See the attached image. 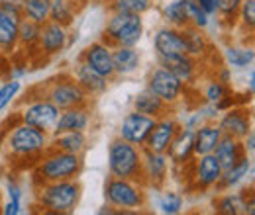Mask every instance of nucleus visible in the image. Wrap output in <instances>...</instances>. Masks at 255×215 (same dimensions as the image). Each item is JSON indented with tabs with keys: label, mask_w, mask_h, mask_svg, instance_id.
Here are the masks:
<instances>
[{
	"label": "nucleus",
	"mask_w": 255,
	"mask_h": 215,
	"mask_svg": "<svg viewBox=\"0 0 255 215\" xmlns=\"http://www.w3.org/2000/svg\"><path fill=\"white\" fill-rule=\"evenodd\" d=\"M39 28L41 24L33 22L30 18H20V24H18V43L26 45V47H32L37 43V37H39Z\"/></svg>",
	"instance_id": "nucleus-35"
},
{
	"label": "nucleus",
	"mask_w": 255,
	"mask_h": 215,
	"mask_svg": "<svg viewBox=\"0 0 255 215\" xmlns=\"http://www.w3.org/2000/svg\"><path fill=\"white\" fill-rule=\"evenodd\" d=\"M67 28L47 20L45 24H41L39 28V37H37V45L41 49L43 55H57L61 53L67 45Z\"/></svg>",
	"instance_id": "nucleus-17"
},
{
	"label": "nucleus",
	"mask_w": 255,
	"mask_h": 215,
	"mask_svg": "<svg viewBox=\"0 0 255 215\" xmlns=\"http://www.w3.org/2000/svg\"><path fill=\"white\" fill-rule=\"evenodd\" d=\"M0 53L8 55L18 45V24L22 18L20 2H0Z\"/></svg>",
	"instance_id": "nucleus-10"
},
{
	"label": "nucleus",
	"mask_w": 255,
	"mask_h": 215,
	"mask_svg": "<svg viewBox=\"0 0 255 215\" xmlns=\"http://www.w3.org/2000/svg\"><path fill=\"white\" fill-rule=\"evenodd\" d=\"M192 133L194 129H189V127H181L177 131V135L173 137L169 149H167V158L173 160L175 164H185L189 162L194 154V149H192Z\"/></svg>",
	"instance_id": "nucleus-22"
},
{
	"label": "nucleus",
	"mask_w": 255,
	"mask_h": 215,
	"mask_svg": "<svg viewBox=\"0 0 255 215\" xmlns=\"http://www.w3.org/2000/svg\"><path fill=\"white\" fill-rule=\"evenodd\" d=\"M2 145H4V151L14 158L41 156L49 149V137H47V131L18 122V125L4 131Z\"/></svg>",
	"instance_id": "nucleus-1"
},
{
	"label": "nucleus",
	"mask_w": 255,
	"mask_h": 215,
	"mask_svg": "<svg viewBox=\"0 0 255 215\" xmlns=\"http://www.w3.org/2000/svg\"><path fill=\"white\" fill-rule=\"evenodd\" d=\"M200 6H202V10L210 16V14H216L218 10H220V0H196Z\"/></svg>",
	"instance_id": "nucleus-43"
},
{
	"label": "nucleus",
	"mask_w": 255,
	"mask_h": 215,
	"mask_svg": "<svg viewBox=\"0 0 255 215\" xmlns=\"http://www.w3.org/2000/svg\"><path fill=\"white\" fill-rule=\"evenodd\" d=\"M75 80L79 82V86L89 94V96H95V94H102L108 86V78H104L102 74H98L95 69H91L85 61L79 63L77 71H75Z\"/></svg>",
	"instance_id": "nucleus-23"
},
{
	"label": "nucleus",
	"mask_w": 255,
	"mask_h": 215,
	"mask_svg": "<svg viewBox=\"0 0 255 215\" xmlns=\"http://www.w3.org/2000/svg\"><path fill=\"white\" fill-rule=\"evenodd\" d=\"M183 210V196L179 192H165L159 198V212L167 215H175Z\"/></svg>",
	"instance_id": "nucleus-38"
},
{
	"label": "nucleus",
	"mask_w": 255,
	"mask_h": 215,
	"mask_svg": "<svg viewBox=\"0 0 255 215\" xmlns=\"http://www.w3.org/2000/svg\"><path fill=\"white\" fill-rule=\"evenodd\" d=\"M181 33H183L185 43H187V55L198 59V57H202V55L208 51V39H206V35L202 33L200 28L185 26V28L181 30Z\"/></svg>",
	"instance_id": "nucleus-30"
},
{
	"label": "nucleus",
	"mask_w": 255,
	"mask_h": 215,
	"mask_svg": "<svg viewBox=\"0 0 255 215\" xmlns=\"http://www.w3.org/2000/svg\"><path fill=\"white\" fill-rule=\"evenodd\" d=\"M224 57L230 67H236V69H246V67H252V63L255 59L254 47H228L224 51Z\"/></svg>",
	"instance_id": "nucleus-32"
},
{
	"label": "nucleus",
	"mask_w": 255,
	"mask_h": 215,
	"mask_svg": "<svg viewBox=\"0 0 255 215\" xmlns=\"http://www.w3.org/2000/svg\"><path fill=\"white\" fill-rule=\"evenodd\" d=\"M0 16H2V8H0Z\"/></svg>",
	"instance_id": "nucleus-48"
},
{
	"label": "nucleus",
	"mask_w": 255,
	"mask_h": 215,
	"mask_svg": "<svg viewBox=\"0 0 255 215\" xmlns=\"http://www.w3.org/2000/svg\"><path fill=\"white\" fill-rule=\"evenodd\" d=\"M133 110L157 120V118H163V116H167L171 112V106L165 104L159 96H155L153 92L143 90V92H139L133 98Z\"/></svg>",
	"instance_id": "nucleus-28"
},
{
	"label": "nucleus",
	"mask_w": 255,
	"mask_h": 215,
	"mask_svg": "<svg viewBox=\"0 0 255 215\" xmlns=\"http://www.w3.org/2000/svg\"><path fill=\"white\" fill-rule=\"evenodd\" d=\"M108 170L114 178H126L143 184L141 174V147L116 137L108 145Z\"/></svg>",
	"instance_id": "nucleus-4"
},
{
	"label": "nucleus",
	"mask_w": 255,
	"mask_h": 215,
	"mask_svg": "<svg viewBox=\"0 0 255 215\" xmlns=\"http://www.w3.org/2000/svg\"><path fill=\"white\" fill-rule=\"evenodd\" d=\"M153 47H155L159 59L187 53V43H185L183 33L173 26H165V28L157 30L155 37H153Z\"/></svg>",
	"instance_id": "nucleus-16"
},
{
	"label": "nucleus",
	"mask_w": 255,
	"mask_h": 215,
	"mask_svg": "<svg viewBox=\"0 0 255 215\" xmlns=\"http://www.w3.org/2000/svg\"><path fill=\"white\" fill-rule=\"evenodd\" d=\"M51 0H20L22 6V16L30 18L37 24H45L49 20V12H51Z\"/></svg>",
	"instance_id": "nucleus-31"
},
{
	"label": "nucleus",
	"mask_w": 255,
	"mask_h": 215,
	"mask_svg": "<svg viewBox=\"0 0 255 215\" xmlns=\"http://www.w3.org/2000/svg\"><path fill=\"white\" fill-rule=\"evenodd\" d=\"M240 4H242V0H220V10L218 12H222L226 18H230L240 10Z\"/></svg>",
	"instance_id": "nucleus-42"
},
{
	"label": "nucleus",
	"mask_w": 255,
	"mask_h": 215,
	"mask_svg": "<svg viewBox=\"0 0 255 215\" xmlns=\"http://www.w3.org/2000/svg\"><path fill=\"white\" fill-rule=\"evenodd\" d=\"M112 61H114V72L120 76H126L139 67L141 55L135 47L118 45V47H112Z\"/></svg>",
	"instance_id": "nucleus-29"
},
{
	"label": "nucleus",
	"mask_w": 255,
	"mask_h": 215,
	"mask_svg": "<svg viewBox=\"0 0 255 215\" xmlns=\"http://www.w3.org/2000/svg\"><path fill=\"white\" fill-rule=\"evenodd\" d=\"M252 172V158L248 154H244L234 166H230L228 170H224L218 184H216V190L218 192H224V190H230V188H236L238 184H242L248 174Z\"/></svg>",
	"instance_id": "nucleus-27"
},
{
	"label": "nucleus",
	"mask_w": 255,
	"mask_h": 215,
	"mask_svg": "<svg viewBox=\"0 0 255 215\" xmlns=\"http://www.w3.org/2000/svg\"><path fill=\"white\" fill-rule=\"evenodd\" d=\"M143 33V22L137 14H118L112 12L106 30H104V43L110 47H135Z\"/></svg>",
	"instance_id": "nucleus-6"
},
{
	"label": "nucleus",
	"mask_w": 255,
	"mask_h": 215,
	"mask_svg": "<svg viewBox=\"0 0 255 215\" xmlns=\"http://www.w3.org/2000/svg\"><path fill=\"white\" fill-rule=\"evenodd\" d=\"M83 61L87 63L91 69H95L98 74H102L104 78H112L116 76L114 72V61H112V47L106 45L104 41H96L91 43L85 53H83Z\"/></svg>",
	"instance_id": "nucleus-15"
},
{
	"label": "nucleus",
	"mask_w": 255,
	"mask_h": 215,
	"mask_svg": "<svg viewBox=\"0 0 255 215\" xmlns=\"http://www.w3.org/2000/svg\"><path fill=\"white\" fill-rule=\"evenodd\" d=\"M161 67H165L169 72H173L181 82L191 84L196 76V59L191 55H175V57H163Z\"/></svg>",
	"instance_id": "nucleus-24"
},
{
	"label": "nucleus",
	"mask_w": 255,
	"mask_h": 215,
	"mask_svg": "<svg viewBox=\"0 0 255 215\" xmlns=\"http://www.w3.org/2000/svg\"><path fill=\"white\" fill-rule=\"evenodd\" d=\"M20 90H22V82L18 78H10L0 86V112L6 110L14 102V98L18 96Z\"/></svg>",
	"instance_id": "nucleus-39"
},
{
	"label": "nucleus",
	"mask_w": 255,
	"mask_h": 215,
	"mask_svg": "<svg viewBox=\"0 0 255 215\" xmlns=\"http://www.w3.org/2000/svg\"><path fill=\"white\" fill-rule=\"evenodd\" d=\"M230 92H232L230 86L220 82V80L216 78V80H210V82L206 84V88H204V98H206L208 104H214V106H216V104H218L220 100H224Z\"/></svg>",
	"instance_id": "nucleus-40"
},
{
	"label": "nucleus",
	"mask_w": 255,
	"mask_h": 215,
	"mask_svg": "<svg viewBox=\"0 0 255 215\" xmlns=\"http://www.w3.org/2000/svg\"><path fill=\"white\" fill-rule=\"evenodd\" d=\"M240 18H242V22H244V26L246 28H250V30H254L255 26V0H242V4H240Z\"/></svg>",
	"instance_id": "nucleus-41"
},
{
	"label": "nucleus",
	"mask_w": 255,
	"mask_h": 215,
	"mask_svg": "<svg viewBox=\"0 0 255 215\" xmlns=\"http://www.w3.org/2000/svg\"><path fill=\"white\" fill-rule=\"evenodd\" d=\"M163 16H165V20L169 22V26H173V28H177V30H183L185 26H189V20H187L185 8H183V0H173V2H169V4L163 8Z\"/></svg>",
	"instance_id": "nucleus-34"
},
{
	"label": "nucleus",
	"mask_w": 255,
	"mask_h": 215,
	"mask_svg": "<svg viewBox=\"0 0 255 215\" xmlns=\"http://www.w3.org/2000/svg\"><path fill=\"white\" fill-rule=\"evenodd\" d=\"M37 204L49 214H71L81 200V184L77 178L43 182L37 188Z\"/></svg>",
	"instance_id": "nucleus-3"
},
{
	"label": "nucleus",
	"mask_w": 255,
	"mask_h": 215,
	"mask_svg": "<svg viewBox=\"0 0 255 215\" xmlns=\"http://www.w3.org/2000/svg\"><path fill=\"white\" fill-rule=\"evenodd\" d=\"M218 127L222 129L224 135L244 141V137L252 133V116L242 108H230L224 112V116L218 122Z\"/></svg>",
	"instance_id": "nucleus-18"
},
{
	"label": "nucleus",
	"mask_w": 255,
	"mask_h": 215,
	"mask_svg": "<svg viewBox=\"0 0 255 215\" xmlns=\"http://www.w3.org/2000/svg\"><path fill=\"white\" fill-rule=\"evenodd\" d=\"M169 158L165 153H153L141 149V174L143 186H161L167 178Z\"/></svg>",
	"instance_id": "nucleus-14"
},
{
	"label": "nucleus",
	"mask_w": 255,
	"mask_h": 215,
	"mask_svg": "<svg viewBox=\"0 0 255 215\" xmlns=\"http://www.w3.org/2000/svg\"><path fill=\"white\" fill-rule=\"evenodd\" d=\"M49 20L63 26V28H69L75 20V6L67 0H61V2H53L51 4V12H49Z\"/></svg>",
	"instance_id": "nucleus-33"
},
{
	"label": "nucleus",
	"mask_w": 255,
	"mask_h": 215,
	"mask_svg": "<svg viewBox=\"0 0 255 215\" xmlns=\"http://www.w3.org/2000/svg\"><path fill=\"white\" fill-rule=\"evenodd\" d=\"M185 86H187L185 82H181L173 72H169L161 65L149 72V78H147V90L159 96L169 106H173L181 100V96L185 92Z\"/></svg>",
	"instance_id": "nucleus-9"
},
{
	"label": "nucleus",
	"mask_w": 255,
	"mask_h": 215,
	"mask_svg": "<svg viewBox=\"0 0 255 215\" xmlns=\"http://www.w3.org/2000/svg\"><path fill=\"white\" fill-rule=\"evenodd\" d=\"M89 123H91L89 106L67 108V110H61L53 133H61V131H85L89 127Z\"/></svg>",
	"instance_id": "nucleus-21"
},
{
	"label": "nucleus",
	"mask_w": 255,
	"mask_h": 215,
	"mask_svg": "<svg viewBox=\"0 0 255 215\" xmlns=\"http://www.w3.org/2000/svg\"><path fill=\"white\" fill-rule=\"evenodd\" d=\"M49 149L81 154L87 149L85 131H61V133H53V139L49 141Z\"/></svg>",
	"instance_id": "nucleus-25"
},
{
	"label": "nucleus",
	"mask_w": 255,
	"mask_h": 215,
	"mask_svg": "<svg viewBox=\"0 0 255 215\" xmlns=\"http://www.w3.org/2000/svg\"><path fill=\"white\" fill-rule=\"evenodd\" d=\"M81 170H83L81 154L47 149L41 154V158L33 170V178L37 184L57 182V180H73L81 174Z\"/></svg>",
	"instance_id": "nucleus-2"
},
{
	"label": "nucleus",
	"mask_w": 255,
	"mask_h": 215,
	"mask_svg": "<svg viewBox=\"0 0 255 215\" xmlns=\"http://www.w3.org/2000/svg\"><path fill=\"white\" fill-rule=\"evenodd\" d=\"M0 2H20V0H0Z\"/></svg>",
	"instance_id": "nucleus-46"
},
{
	"label": "nucleus",
	"mask_w": 255,
	"mask_h": 215,
	"mask_svg": "<svg viewBox=\"0 0 255 215\" xmlns=\"http://www.w3.org/2000/svg\"><path fill=\"white\" fill-rule=\"evenodd\" d=\"M220 176H222V166L216 160V156L212 153L200 154L198 160L194 162V168H192L191 188L192 190H200V192L216 188Z\"/></svg>",
	"instance_id": "nucleus-13"
},
{
	"label": "nucleus",
	"mask_w": 255,
	"mask_h": 215,
	"mask_svg": "<svg viewBox=\"0 0 255 215\" xmlns=\"http://www.w3.org/2000/svg\"><path fill=\"white\" fill-rule=\"evenodd\" d=\"M179 129H181V123L177 122L171 114L157 118L153 129L149 131L141 149H147V151H153V153H167V149H169V145H171V141H173V137L177 135Z\"/></svg>",
	"instance_id": "nucleus-12"
},
{
	"label": "nucleus",
	"mask_w": 255,
	"mask_h": 215,
	"mask_svg": "<svg viewBox=\"0 0 255 215\" xmlns=\"http://www.w3.org/2000/svg\"><path fill=\"white\" fill-rule=\"evenodd\" d=\"M222 137V129L218 127V123L212 122H202L192 133V149L194 154L200 156V154H208L214 151L216 143L220 141Z\"/></svg>",
	"instance_id": "nucleus-19"
},
{
	"label": "nucleus",
	"mask_w": 255,
	"mask_h": 215,
	"mask_svg": "<svg viewBox=\"0 0 255 215\" xmlns=\"http://www.w3.org/2000/svg\"><path fill=\"white\" fill-rule=\"evenodd\" d=\"M212 154L216 156V160L220 162L222 166V172L228 170L230 166H234L244 154H246V147H244V141L242 139H236V137H230V135H224L220 137V141L216 143Z\"/></svg>",
	"instance_id": "nucleus-20"
},
{
	"label": "nucleus",
	"mask_w": 255,
	"mask_h": 215,
	"mask_svg": "<svg viewBox=\"0 0 255 215\" xmlns=\"http://www.w3.org/2000/svg\"><path fill=\"white\" fill-rule=\"evenodd\" d=\"M214 212L224 215L254 214V202H246V194H222L214 200Z\"/></svg>",
	"instance_id": "nucleus-26"
},
{
	"label": "nucleus",
	"mask_w": 255,
	"mask_h": 215,
	"mask_svg": "<svg viewBox=\"0 0 255 215\" xmlns=\"http://www.w3.org/2000/svg\"><path fill=\"white\" fill-rule=\"evenodd\" d=\"M151 8V0H112L110 10L118 14H137L141 16Z\"/></svg>",
	"instance_id": "nucleus-36"
},
{
	"label": "nucleus",
	"mask_w": 255,
	"mask_h": 215,
	"mask_svg": "<svg viewBox=\"0 0 255 215\" xmlns=\"http://www.w3.org/2000/svg\"><path fill=\"white\" fill-rule=\"evenodd\" d=\"M2 214L4 215H20L22 214V202H14V200H10V202L4 206Z\"/></svg>",
	"instance_id": "nucleus-45"
},
{
	"label": "nucleus",
	"mask_w": 255,
	"mask_h": 215,
	"mask_svg": "<svg viewBox=\"0 0 255 215\" xmlns=\"http://www.w3.org/2000/svg\"><path fill=\"white\" fill-rule=\"evenodd\" d=\"M104 198H106L108 206L116 208L118 212H126V210L137 212V210L145 208V202H147L145 188L141 182L114 178V176H110L108 182L104 184Z\"/></svg>",
	"instance_id": "nucleus-5"
},
{
	"label": "nucleus",
	"mask_w": 255,
	"mask_h": 215,
	"mask_svg": "<svg viewBox=\"0 0 255 215\" xmlns=\"http://www.w3.org/2000/svg\"><path fill=\"white\" fill-rule=\"evenodd\" d=\"M59 114H61V110H59L53 102H49L47 98L41 96V98L30 102V104L18 114V118H20L22 123L33 125V127H37V129L49 133V131L55 129V123L59 120Z\"/></svg>",
	"instance_id": "nucleus-8"
},
{
	"label": "nucleus",
	"mask_w": 255,
	"mask_h": 215,
	"mask_svg": "<svg viewBox=\"0 0 255 215\" xmlns=\"http://www.w3.org/2000/svg\"><path fill=\"white\" fill-rule=\"evenodd\" d=\"M183 8H185L187 20H189V26L200 28V30H204L208 26V14L202 10V6L196 0H183Z\"/></svg>",
	"instance_id": "nucleus-37"
},
{
	"label": "nucleus",
	"mask_w": 255,
	"mask_h": 215,
	"mask_svg": "<svg viewBox=\"0 0 255 215\" xmlns=\"http://www.w3.org/2000/svg\"><path fill=\"white\" fill-rule=\"evenodd\" d=\"M49 102H53L59 110L75 108V106H89V94L85 92L75 76H61L49 84L45 96Z\"/></svg>",
	"instance_id": "nucleus-7"
},
{
	"label": "nucleus",
	"mask_w": 255,
	"mask_h": 215,
	"mask_svg": "<svg viewBox=\"0 0 255 215\" xmlns=\"http://www.w3.org/2000/svg\"><path fill=\"white\" fill-rule=\"evenodd\" d=\"M51 2H61V0H51Z\"/></svg>",
	"instance_id": "nucleus-47"
},
{
	"label": "nucleus",
	"mask_w": 255,
	"mask_h": 215,
	"mask_svg": "<svg viewBox=\"0 0 255 215\" xmlns=\"http://www.w3.org/2000/svg\"><path fill=\"white\" fill-rule=\"evenodd\" d=\"M6 192H8L10 200H14V202H22V188L16 184V182L8 180V184H6Z\"/></svg>",
	"instance_id": "nucleus-44"
},
{
	"label": "nucleus",
	"mask_w": 255,
	"mask_h": 215,
	"mask_svg": "<svg viewBox=\"0 0 255 215\" xmlns=\"http://www.w3.org/2000/svg\"><path fill=\"white\" fill-rule=\"evenodd\" d=\"M153 125H155V118L133 110V112L124 116V120L120 123V129H118V137H122L124 141L131 143V145L143 147V143H145L149 131L153 129Z\"/></svg>",
	"instance_id": "nucleus-11"
}]
</instances>
